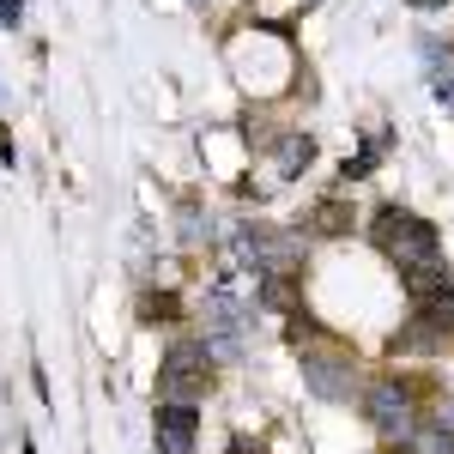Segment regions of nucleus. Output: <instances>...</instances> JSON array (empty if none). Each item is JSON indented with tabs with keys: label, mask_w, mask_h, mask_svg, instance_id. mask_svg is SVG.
Segmentation results:
<instances>
[{
	"label": "nucleus",
	"mask_w": 454,
	"mask_h": 454,
	"mask_svg": "<svg viewBox=\"0 0 454 454\" xmlns=\"http://www.w3.org/2000/svg\"><path fill=\"white\" fill-rule=\"evenodd\" d=\"M303 364V382L321 394V400H333V406H346L351 394H357V376H351V357H340V351H303L297 357Z\"/></svg>",
	"instance_id": "obj_4"
},
{
	"label": "nucleus",
	"mask_w": 454,
	"mask_h": 454,
	"mask_svg": "<svg viewBox=\"0 0 454 454\" xmlns=\"http://www.w3.org/2000/svg\"><path fill=\"white\" fill-rule=\"evenodd\" d=\"M315 231H346V218H340V207H333V200L321 207V218H315Z\"/></svg>",
	"instance_id": "obj_11"
},
{
	"label": "nucleus",
	"mask_w": 454,
	"mask_h": 454,
	"mask_svg": "<svg viewBox=\"0 0 454 454\" xmlns=\"http://www.w3.org/2000/svg\"><path fill=\"white\" fill-rule=\"evenodd\" d=\"M430 79H436V98L454 109V55H442V49H430Z\"/></svg>",
	"instance_id": "obj_7"
},
{
	"label": "nucleus",
	"mask_w": 454,
	"mask_h": 454,
	"mask_svg": "<svg viewBox=\"0 0 454 454\" xmlns=\"http://www.w3.org/2000/svg\"><path fill=\"white\" fill-rule=\"evenodd\" d=\"M145 321H170V315H176V297H170V291H164V297H145Z\"/></svg>",
	"instance_id": "obj_9"
},
{
	"label": "nucleus",
	"mask_w": 454,
	"mask_h": 454,
	"mask_svg": "<svg viewBox=\"0 0 454 454\" xmlns=\"http://www.w3.org/2000/svg\"><path fill=\"white\" fill-rule=\"evenodd\" d=\"M0 25H6V31L25 25V0H0Z\"/></svg>",
	"instance_id": "obj_10"
},
{
	"label": "nucleus",
	"mask_w": 454,
	"mask_h": 454,
	"mask_svg": "<svg viewBox=\"0 0 454 454\" xmlns=\"http://www.w3.org/2000/svg\"><path fill=\"white\" fill-rule=\"evenodd\" d=\"M212 370H207V351L200 346H176L164 364H158V400H182V406H194L200 394H207Z\"/></svg>",
	"instance_id": "obj_3"
},
{
	"label": "nucleus",
	"mask_w": 454,
	"mask_h": 454,
	"mask_svg": "<svg viewBox=\"0 0 454 454\" xmlns=\"http://www.w3.org/2000/svg\"><path fill=\"white\" fill-rule=\"evenodd\" d=\"M188 6H207V0H188Z\"/></svg>",
	"instance_id": "obj_12"
},
{
	"label": "nucleus",
	"mask_w": 454,
	"mask_h": 454,
	"mask_svg": "<svg viewBox=\"0 0 454 454\" xmlns=\"http://www.w3.org/2000/svg\"><path fill=\"white\" fill-rule=\"evenodd\" d=\"M364 419L376 424L387 442H400V449H406V442H412V430H419L412 394H406L400 382H376V387H370V394H364Z\"/></svg>",
	"instance_id": "obj_2"
},
{
	"label": "nucleus",
	"mask_w": 454,
	"mask_h": 454,
	"mask_svg": "<svg viewBox=\"0 0 454 454\" xmlns=\"http://www.w3.org/2000/svg\"><path fill=\"white\" fill-rule=\"evenodd\" d=\"M237 261H243L248 273H279V267H291V237H279V231H261V224H243L237 231Z\"/></svg>",
	"instance_id": "obj_5"
},
{
	"label": "nucleus",
	"mask_w": 454,
	"mask_h": 454,
	"mask_svg": "<svg viewBox=\"0 0 454 454\" xmlns=\"http://www.w3.org/2000/svg\"><path fill=\"white\" fill-rule=\"evenodd\" d=\"M194 436H200V412L182 400H164L158 406V454H194Z\"/></svg>",
	"instance_id": "obj_6"
},
{
	"label": "nucleus",
	"mask_w": 454,
	"mask_h": 454,
	"mask_svg": "<svg viewBox=\"0 0 454 454\" xmlns=\"http://www.w3.org/2000/svg\"><path fill=\"white\" fill-rule=\"evenodd\" d=\"M370 237H376V248H382L400 273L442 261V254H436V231L424 224L419 212H406V207H382V212H376V224H370Z\"/></svg>",
	"instance_id": "obj_1"
},
{
	"label": "nucleus",
	"mask_w": 454,
	"mask_h": 454,
	"mask_svg": "<svg viewBox=\"0 0 454 454\" xmlns=\"http://www.w3.org/2000/svg\"><path fill=\"white\" fill-rule=\"evenodd\" d=\"M309 158H315V145H309V140H285V145H279V170H285V176H297L303 164H309Z\"/></svg>",
	"instance_id": "obj_8"
}]
</instances>
